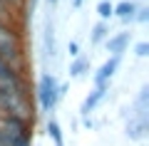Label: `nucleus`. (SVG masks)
Masks as SVG:
<instances>
[{
  "label": "nucleus",
  "mask_w": 149,
  "mask_h": 146,
  "mask_svg": "<svg viewBox=\"0 0 149 146\" xmlns=\"http://www.w3.org/2000/svg\"><path fill=\"white\" fill-rule=\"evenodd\" d=\"M37 104H40V111H42L45 116H52V111L57 109V104L62 99H60V79L55 77L52 72H42L40 77H37Z\"/></svg>",
  "instance_id": "f257e3e1"
},
{
  "label": "nucleus",
  "mask_w": 149,
  "mask_h": 146,
  "mask_svg": "<svg viewBox=\"0 0 149 146\" xmlns=\"http://www.w3.org/2000/svg\"><path fill=\"white\" fill-rule=\"evenodd\" d=\"M119 64H122V57H107L104 62L100 64V69L92 74V84H95V89H104V92H109V82H112V77L117 74Z\"/></svg>",
  "instance_id": "f03ea898"
},
{
  "label": "nucleus",
  "mask_w": 149,
  "mask_h": 146,
  "mask_svg": "<svg viewBox=\"0 0 149 146\" xmlns=\"http://www.w3.org/2000/svg\"><path fill=\"white\" fill-rule=\"evenodd\" d=\"M42 55H45V60L57 57V30H55L52 15L45 17V25H42Z\"/></svg>",
  "instance_id": "7ed1b4c3"
},
{
  "label": "nucleus",
  "mask_w": 149,
  "mask_h": 146,
  "mask_svg": "<svg viewBox=\"0 0 149 146\" xmlns=\"http://www.w3.org/2000/svg\"><path fill=\"white\" fill-rule=\"evenodd\" d=\"M147 131H149V116H137V114L127 116L124 136H127L129 141H144L147 139Z\"/></svg>",
  "instance_id": "20e7f679"
},
{
  "label": "nucleus",
  "mask_w": 149,
  "mask_h": 146,
  "mask_svg": "<svg viewBox=\"0 0 149 146\" xmlns=\"http://www.w3.org/2000/svg\"><path fill=\"white\" fill-rule=\"evenodd\" d=\"M129 42H132V32L122 30V32H114V35L107 37L104 47H107V52H109V57H122L124 50L129 47Z\"/></svg>",
  "instance_id": "39448f33"
},
{
  "label": "nucleus",
  "mask_w": 149,
  "mask_h": 146,
  "mask_svg": "<svg viewBox=\"0 0 149 146\" xmlns=\"http://www.w3.org/2000/svg\"><path fill=\"white\" fill-rule=\"evenodd\" d=\"M104 99H107V92H104V89H95V87H92V92L85 97V102H82V107H80L82 119L92 116V111H95V109H97V107H100Z\"/></svg>",
  "instance_id": "423d86ee"
},
{
  "label": "nucleus",
  "mask_w": 149,
  "mask_h": 146,
  "mask_svg": "<svg viewBox=\"0 0 149 146\" xmlns=\"http://www.w3.org/2000/svg\"><path fill=\"white\" fill-rule=\"evenodd\" d=\"M137 8H139L137 0H119L117 5H114V17H119L124 25H134V15H137Z\"/></svg>",
  "instance_id": "0eeeda50"
},
{
  "label": "nucleus",
  "mask_w": 149,
  "mask_h": 146,
  "mask_svg": "<svg viewBox=\"0 0 149 146\" xmlns=\"http://www.w3.org/2000/svg\"><path fill=\"white\" fill-rule=\"evenodd\" d=\"M109 22H100L97 20L95 25H92V30H90V45L92 47H100V45H104V40L109 37Z\"/></svg>",
  "instance_id": "6e6552de"
},
{
  "label": "nucleus",
  "mask_w": 149,
  "mask_h": 146,
  "mask_svg": "<svg viewBox=\"0 0 149 146\" xmlns=\"http://www.w3.org/2000/svg\"><path fill=\"white\" fill-rule=\"evenodd\" d=\"M90 74V57H85V55H80V57H74L72 62H70V77L72 79H82Z\"/></svg>",
  "instance_id": "1a4fd4ad"
},
{
  "label": "nucleus",
  "mask_w": 149,
  "mask_h": 146,
  "mask_svg": "<svg viewBox=\"0 0 149 146\" xmlns=\"http://www.w3.org/2000/svg\"><path fill=\"white\" fill-rule=\"evenodd\" d=\"M45 134H47L50 139L55 141V146H65V136H62V126H60V121L55 119V116H47V121H45Z\"/></svg>",
  "instance_id": "9d476101"
},
{
  "label": "nucleus",
  "mask_w": 149,
  "mask_h": 146,
  "mask_svg": "<svg viewBox=\"0 0 149 146\" xmlns=\"http://www.w3.org/2000/svg\"><path fill=\"white\" fill-rule=\"evenodd\" d=\"M97 15H100V22H109L112 17H114V3H112V0L97 3Z\"/></svg>",
  "instance_id": "9b49d317"
},
{
  "label": "nucleus",
  "mask_w": 149,
  "mask_h": 146,
  "mask_svg": "<svg viewBox=\"0 0 149 146\" xmlns=\"http://www.w3.org/2000/svg\"><path fill=\"white\" fill-rule=\"evenodd\" d=\"M134 22H137V25H147V22H149V5H139L137 8Z\"/></svg>",
  "instance_id": "f8f14e48"
},
{
  "label": "nucleus",
  "mask_w": 149,
  "mask_h": 146,
  "mask_svg": "<svg viewBox=\"0 0 149 146\" xmlns=\"http://www.w3.org/2000/svg\"><path fill=\"white\" fill-rule=\"evenodd\" d=\"M134 55H137L139 60L149 57V42H147V40H139V42H134Z\"/></svg>",
  "instance_id": "ddd939ff"
},
{
  "label": "nucleus",
  "mask_w": 149,
  "mask_h": 146,
  "mask_svg": "<svg viewBox=\"0 0 149 146\" xmlns=\"http://www.w3.org/2000/svg\"><path fill=\"white\" fill-rule=\"evenodd\" d=\"M67 52H70V57H72V60H74V57H80V55H82V52H80V42H77V40H70Z\"/></svg>",
  "instance_id": "4468645a"
},
{
  "label": "nucleus",
  "mask_w": 149,
  "mask_h": 146,
  "mask_svg": "<svg viewBox=\"0 0 149 146\" xmlns=\"http://www.w3.org/2000/svg\"><path fill=\"white\" fill-rule=\"evenodd\" d=\"M82 124H85V129H92L95 121H92V116H87V119H82Z\"/></svg>",
  "instance_id": "2eb2a0df"
},
{
  "label": "nucleus",
  "mask_w": 149,
  "mask_h": 146,
  "mask_svg": "<svg viewBox=\"0 0 149 146\" xmlns=\"http://www.w3.org/2000/svg\"><path fill=\"white\" fill-rule=\"evenodd\" d=\"M82 3H85V0H72V8H74V10H80Z\"/></svg>",
  "instance_id": "dca6fc26"
},
{
  "label": "nucleus",
  "mask_w": 149,
  "mask_h": 146,
  "mask_svg": "<svg viewBox=\"0 0 149 146\" xmlns=\"http://www.w3.org/2000/svg\"><path fill=\"white\" fill-rule=\"evenodd\" d=\"M45 3H47L50 8H55V5H57V3H60V0H45Z\"/></svg>",
  "instance_id": "f3484780"
},
{
  "label": "nucleus",
  "mask_w": 149,
  "mask_h": 146,
  "mask_svg": "<svg viewBox=\"0 0 149 146\" xmlns=\"http://www.w3.org/2000/svg\"><path fill=\"white\" fill-rule=\"evenodd\" d=\"M100 3H102V0H100Z\"/></svg>",
  "instance_id": "a211bd4d"
}]
</instances>
